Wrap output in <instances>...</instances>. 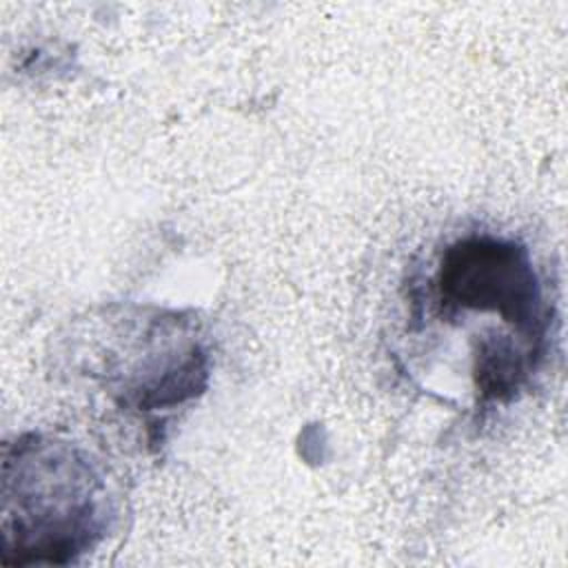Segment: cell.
<instances>
[{"label": "cell", "mask_w": 568, "mask_h": 568, "mask_svg": "<svg viewBox=\"0 0 568 568\" xmlns=\"http://www.w3.org/2000/svg\"><path fill=\"white\" fill-rule=\"evenodd\" d=\"M18 550L36 561H69L100 532L102 479L87 457L64 442L24 437L16 450Z\"/></svg>", "instance_id": "obj_1"}, {"label": "cell", "mask_w": 568, "mask_h": 568, "mask_svg": "<svg viewBox=\"0 0 568 568\" xmlns=\"http://www.w3.org/2000/svg\"><path fill=\"white\" fill-rule=\"evenodd\" d=\"M435 284L446 313L490 311L528 335L541 320V291L530 255L515 242L490 235L457 240L442 255Z\"/></svg>", "instance_id": "obj_2"}]
</instances>
